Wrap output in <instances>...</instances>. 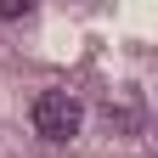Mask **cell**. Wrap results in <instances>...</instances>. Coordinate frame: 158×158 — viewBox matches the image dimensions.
<instances>
[{"label":"cell","instance_id":"obj_1","mask_svg":"<svg viewBox=\"0 0 158 158\" xmlns=\"http://www.w3.org/2000/svg\"><path fill=\"white\" fill-rule=\"evenodd\" d=\"M79 124H85L79 96H68V90H40L34 96V130L45 135V141H73Z\"/></svg>","mask_w":158,"mask_h":158},{"label":"cell","instance_id":"obj_2","mask_svg":"<svg viewBox=\"0 0 158 158\" xmlns=\"http://www.w3.org/2000/svg\"><path fill=\"white\" fill-rule=\"evenodd\" d=\"M0 17H6V23L11 17H28V0H0Z\"/></svg>","mask_w":158,"mask_h":158}]
</instances>
